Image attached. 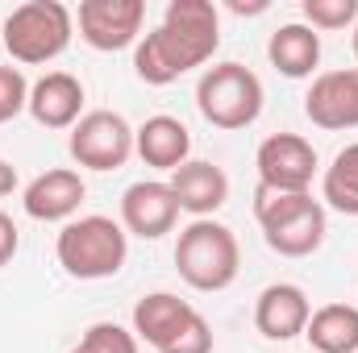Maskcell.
Wrapping results in <instances>:
<instances>
[{"instance_id":"cell-20","label":"cell","mask_w":358,"mask_h":353,"mask_svg":"<svg viewBox=\"0 0 358 353\" xmlns=\"http://www.w3.org/2000/svg\"><path fill=\"white\" fill-rule=\"evenodd\" d=\"M321 200H325V208H334L342 216H358V142L342 146L334 154V163L325 167Z\"/></svg>"},{"instance_id":"cell-18","label":"cell","mask_w":358,"mask_h":353,"mask_svg":"<svg viewBox=\"0 0 358 353\" xmlns=\"http://www.w3.org/2000/svg\"><path fill=\"white\" fill-rule=\"evenodd\" d=\"M267 59L271 67L287 80H308L321 63V33L308 29L304 21H292V25H279L267 42Z\"/></svg>"},{"instance_id":"cell-16","label":"cell","mask_w":358,"mask_h":353,"mask_svg":"<svg viewBox=\"0 0 358 353\" xmlns=\"http://www.w3.org/2000/svg\"><path fill=\"white\" fill-rule=\"evenodd\" d=\"M42 129H76L84 117V84L71 71H46L29 88V108H25Z\"/></svg>"},{"instance_id":"cell-1","label":"cell","mask_w":358,"mask_h":353,"mask_svg":"<svg viewBox=\"0 0 358 353\" xmlns=\"http://www.w3.org/2000/svg\"><path fill=\"white\" fill-rule=\"evenodd\" d=\"M221 46V13L213 0H171L159 29L134 46V71L150 88H167L179 75L204 67Z\"/></svg>"},{"instance_id":"cell-7","label":"cell","mask_w":358,"mask_h":353,"mask_svg":"<svg viewBox=\"0 0 358 353\" xmlns=\"http://www.w3.org/2000/svg\"><path fill=\"white\" fill-rule=\"evenodd\" d=\"M67 150L88 171H121L134 158V125L113 108H92L71 129Z\"/></svg>"},{"instance_id":"cell-4","label":"cell","mask_w":358,"mask_h":353,"mask_svg":"<svg viewBox=\"0 0 358 353\" xmlns=\"http://www.w3.org/2000/svg\"><path fill=\"white\" fill-rule=\"evenodd\" d=\"M76 38V13L63 0H25L4 17L0 42L13 63L21 67H42L55 63Z\"/></svg>"},{"instance_id":"cell-23","label":"cell","mask_w":358,"mask_h":353,"mask_svg":"<svg viewBox=\"0 0 358 353\" xmlns=\"http://www.w3.org/2000/svg\"><path fill=\"white\" fill-rule=\"evenodd\" d=\"M29 108V84L21 75V67H0V125L17 121L21 112Z\"/></svg>"},{"instance_id":"cell-8","label":"cell","mask_w":358,"mask_h":353,"mask_svg":"<svg viewBox=\"0 0 358 353\" xmlns=\"http://www.w3.org/2000/svg\"><path fill=\"white\" fill-rule=\"evenodd\" d=\"M146 4L142 0H84L76 13L80 38L100 54H117L142 42Z\"/></svg>"},{"instance_id":"cell-10","label":"cell","mask_w":358,"mask_h":353,"mask_svg":"<svg viewBox=\"0 0 358 353\" xmlns=\"http://www.w3.org/2000/svg\"><path fill=\"white\" fill-rule=\"evenodd\" d=\"M179 220V200L171 183L163 179H138L125 187L121 195V229L142 237V241H159L176 229Z\"/></svg>"},{"instance_id":"cell-17","label":"cell","mask_w":358,"mask_h":353,"mask_svg":"<svg viewBox=\"0 0 358 353\" xmlns=\"http://www.w3.org/2000/svg\"><path fill=\"white\" fill-rule=\"evenodd\" d=\"M134 154L155 171H179L192 158V133L179 117H167V112L146 117L134 129Z\"/></svg>"},{"instance_id":"cell-25","label":"cell","mask_w":358,"mask_h":353,"mask_svg":"<svg viewBox=\"0 0 358 353\" xmlns=\"http://www.w3.org/2000/svg\"><path fill=\"white\" fill-rule=\"evenodd\" d=\"M17 250H21V233H17L13 216H8V212H0V270L17 258Z\"/></svg>"},{"instance_id":"cell-19","label":"cell","mask_w":358,"mask_h":353,"mask_svg":"<svg viewBox=\"0 0 358 353\" xmlns=\"http://www.w3.org/2000/svg\"><path fill=\"white\" fill-rule=\"evenodd\" d=\"M317 353H358V308L355 303H325L308 316L304 329Z\"/></svg>"},{"instance_id":"cell-11","label":"cell","mask_w":358,"mask_h":353,"mask_svg":"<svg viewBox=\"0 0 358 353\" xmlns=\"http://www.w3.org/2000/svg\"><path fill=\"white\" fill-rule=\"evenodd\" d=\"M84 200H88V183H84V175L71 171V167H55V171H42V175L25 187L21 208H25L29 220L67 225V220H76V212H80Z\"/></svg>"},{"instance_id":"cell-12","label":"cell","mask_w":358,"mask_h":353,"mask_svg":"<svg viewBox=\"0 0 358 353\" xmlns=\"http://www.w3.org/2000/svg\"><path fill=\"white\" fill-rule=\"evenodd\" d=\"M304 117L317 129H358V67L325 71L304 96Z\"/></svg>"},{"instance_id":"cell-3","label":"cell","mask_w":358,"mask_h":353,"mask_svg":"<svg viewBox=\"0 0 358 353\" xmlns=\"http://www.w3.org/2000/svg\"><path fill=\"white\" fill-rule=\"evenodd\" d=\"M176 270L192 291H204V295L234 287V278L242 270V246H238L234 229L213 216L192 220L176 241Z\"/></svg>"},{"instance_id":"cell-9","label":"cell","mask_w":358,"mask_h":353,"mask_svg":"<svg viewBox=\"0 0 358 353\" xmlns=\"http://www.w3.org/2000/svg\"><path fill=\"white\" fill-rule=\"evenodd\" d=\"M255 167H259V187L308 191L321 163H317V150H313L308 137H300V133H271V137L259 142Z\"/></svg>"},{"instance_id":"cell-27","label":"cell","mask_w":358,"mask_h":353,"mask_svg":"<svg viewBox=\"0 0 358 353\" xmlns=\"http://www.w3.org/2000/svg\"><path fill=\"white\" fill-rule=\"evenodd\" d=\"M229 8H234L238 17H246V13H267V0H255V4H242V0H229Z\"/></svg>"},{"instance_id":"cell-6","label":"cell","mask_w":358,"mask_h":353,"mask_svg":"<svg viewBox=\"0 0 358 353\" xmlns=\"http://www.w3.org/2000/svg\"><path fill=\"white\" fill-rule=\"evenodd\" d=\"M196 108L213 129H250L263 117V80L242 63H217L196 84Z\"/></svg>"},{"instance_id":"cell-15","label":"cell","mask_w":358,"mask_h":353,"mask_svg":"<svg viewBox=\"0 0 358 353\" xmlns=\"http://www.w3.org/2000/svg\"><path fill=\"white\" fill-rule=\"evenodd\" d=\"M167 183H171V191L179 200V212H187L192 220H208L229 200V175L217 163H204V158H187L179 171H171Z\"/></svg>"},{"instance_id":"cell-24","label":"cell","mask_w":358,"mask_h":353,"mask_svg":"<svg viewBox=\"0 0 358 353\" xmlns=\"http://www.w3.org/2000/svg\"><path fill=\"white\" fill-rule=\"evenodd\" d=\"M167 353H213V329H208V320L196 316V320L176 337V345Z\"/></svg>"},{"instance_id":"cell-14","label":"cell","mask_w":358,"mask_h":353,"mask_svg":"<svg viewBox=\"0 0 358 353\" xmlns=\"http://www.w3.org/2000/svg\"><path fill=\"white\" fill-rule=\"evenodd\" d=\"M200 312L187 303V299H179L171 291H150V295H142L138 303H134V337L138 341H146L155 353H167L176 345V337L196 320Z\"/></svg>"},{"instance_id":"cell-13","label":"cell","mask_w":358,"mask_h":353,"mask_svg":"<svg viewBox=\"0 0 358 353\" xmlns=\"http://www.w3.org/2000/svg\"><path fill=\"white\" fill-rule=\"evenodd\" d=\"M308 316H313V303H308L304 287H296V283H271V287L259 291V299H255V329L267 341L304 337Z\"/></svg>"},{"instance_id":"cell-2","label":"cell","mask_w":358,"mask_h":353,"mask_svg":"<svg viewBox=\"0 0 358 353\" xmlns=\"http://www.w3.org/2000/svg\"><path fill=\"white\" fill-rule=\"evenodd\" d=\"M255 220L279 258H308L325 246L329 216L313 191H271L255 187Z\"/></svg>"},{"instance_id":"cell-26","label":"cell","mask_w":358,"mask_h":353,"mask_svg":"<svg viewBox=\"0 0 358 353\" xmlns=\"http://www.w3.org/2000/svg\"><path fill=\"white\" fill-rule=\"evenodd\" d=\"M13 191H17V167L0 158V200H4V195H13Z\"/></svg>"},{"instance_id":"cell-21","label":"cell","mask_w":358,"mask_h":353,"mask_svg":"<svg viewBox=\"0 0 358 353\" xmlns=\"http://www.w3.org/2000/svg\"><path fill=\"white\" fill-rule=\"evenodd\" d=\"M71 353H138V337H134V329L100 320V324H92L88 333L80 337V345Z\"/></svg>"},{"instance_id":"cell-5","label":"cell","mask_w":358,"mask_h":353,"mask_svg":"<svg viewBox=\"0 0 358 353\" xmlns=\"http://www.w3.org/2000/svg\"><path fill=\"white\" fill-rule=\"evenodd\" d=\"M55 258L80 283L113 278L129 258V233L113 216H76L63 225L55 241Z\"/></svg>"},{"instance_id":"cell-28","label":"cell","mask_w":358,"mask_h":353,"mask_svg":"<svg viewBox=\"0 0 358 353\" xmlns=\"http://www.w3.org/2000/svg\"><path fill=\"white\" fill-rule=\"evenodd\" d=\"M350 46H355V59H358V21H355V38H350Z\"/></svg>"},{"instance_id":"cell-22","label":"cell","mask_w":358,"mask_h":353,"mask_svg":"<svg viewBox=\"0 0 358 353\" xmlns=\"http://www.w3.org/2000/svg\"><path fill=\"white\" fill-rule=\"evenodd\" d=\"M300 13L308 29H346L358 21V0H304Z\"/></svg>"}]
</instances>
